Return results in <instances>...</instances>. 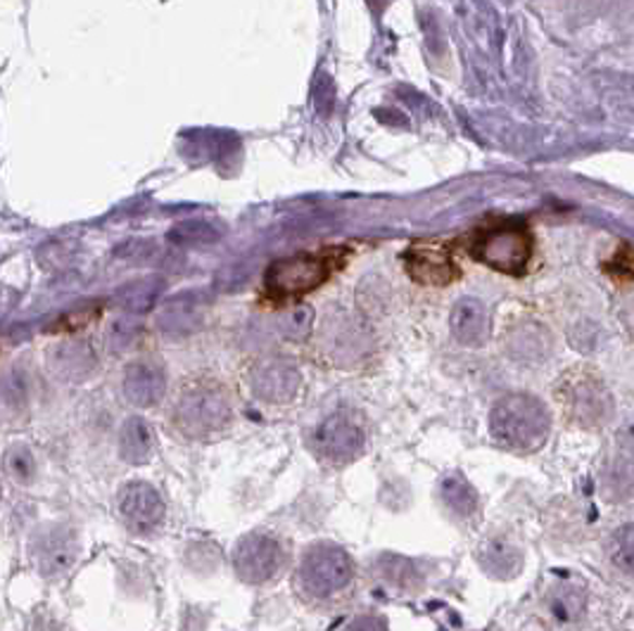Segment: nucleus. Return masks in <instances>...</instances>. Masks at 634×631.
<instances>
[{"mask_svg":"<svg viewBox=\"0 0 634 631\" xmlns=\"http://www.w3.org/2000/svg\"><path fill=\"white\" fill-rule=\"evenodd\" d=\"M0 501H3V487H0Z\"/></svg>","mask_w":634,"mask_h":631,"instance_id":"obj_30","label":"nucleus"},{"mask_svg":"<svg viewBox=\"0 0 634 631\" xmlns=\"http://www.w3.org/2000/svg\"><path fill=\"white\" fill-rule=\"evenodd\" d=\"M162 287H164V281H160V278H148V281L126 285L122 293L117 295V299H119V305L124 309H129L134 313H141V311H145V309H150L152 305H155L160 293H162Z\"/></svg>","mask_w":634,"mask_h":631,"instance_id":"obj_24","label":"nucleus"},{"mask_svg":"<svg viewBox=\"0 0 634 631\" xmlns=\"http://www.w3.org/2000/svg\"><path fill=\"white\" fill-rule=\"evenodd\" d=\"M233 423L231 392L214 377L186 381L169 409V427L188 441L219 439Z\"/></svg>","mask_w":634,"mask_h":631,"instance_id":"obj_2","label":"nucleus"},{"mask_svg":"<svg viewBox=\"0 0 634 631\" xmlns=\"http://www.w3.org/2000/svg\"><path fill=\"white\" fill-rule=\"evenodd\" d=\"M369 577L373 584L390 596H421L428 587L426 563L407 558L402 553H378L369 563Z\"/></svg>","mask_w":634,"mask_h":631,"instance_id":"obj_8","label":"nucleus"},{"mask_svg":"<svg viewBox=\"0 0 634 631\" xmlns=\"http://www.w3.org/2000/svg\"><path fill=\"white\" fill-rule=\"evenodd\" d=\"M50 369H53V373L60 375L62 381L84 383L98 369L96 351L86 339H69V343H62L53 349Z\"/></svg>","mask_w":634,"mask_h":631,"instance_id":"obj_18","label":"nucleus"},{"mask_svg":"<svg viewBox=\"0 0 634 631\" xmlns=\"http://www.w3.org/2000/svg\"><path fill=\"white\" fill-rule=\"evenodd\" d=\"M599 494L606 503H623L634 501V459L618 453V456L608 459L599 471Z\"/></svg>","mask_w":634,"mask_h":631,"instance_id":"obj_20","label":"nucleus"},{"mask_svg":"<svg viewBox=\"0 0 634 631\" xmlns=\"http://www.w3.org/2000/svg\"><path fill=\"white\" fill-rule=\"evenodd\" d=\"M328 278V263L321 257L297 255L274 261L264 275V285L278 297H295L319 287Z\"/></svg>","mask_w":634,"mask_h":631,"instance_id":"obj_10","label":"nucleus"},{"mask_svg":"<svg viewBox=\"0 0 634 631\" xmlns=\"http://www.w3.org/2000/svg\"><path fill=\"white\" fill-rule=\"evenodd\" d=\"M79 537H76L74 529L58 523L36 527L27 544L31 567L50 582L69 575L76 561H79Z\"/></svg>","mask_w":634,"mask_h":631,"instance_id":"obj_5","label":"nucleus"},{"mask_svg":"<svg viewBox=\"0 0 634 631\" xmlns=\"http://www.w3.org/2000/svg\"><path fill=\"white\" fill-rule=\"evenodd\" d=\"M3 468H5V475L15 485H31L34 479H36L34 453L27 447H24V445H15V447H10L5 451Z\"/></svg>","mask_w":634,"mask_h":631,"instance_id":"obj_26","label":"nucleus"},{"mask_svg":"<svg viewBox=\"0 0 634 631\" xmlns=\"http://www.w3.org/2000/svg\"><path fill=\"white\" fill-rule=\"evenodd\" d=\"M542 610L556 629L573 631L587 620V610H589L587 589L575 582H568V579L554 582L547 591H544Z\"/></svg>","mask_w":634,"mask_h":631,"instance_id":"obj_12","label":"nucleus"},{"mask_svg":"<svg viewBox=\"0 0 634 631\" xmlns=\"http://www.w3.org/2000/svg\"><path fill=\"white\" fill-rule=\"evenodd\" d=\"M478 567L490 579L497 582H511L525 567V553L518 541H513L509 535H490L480 541L476 549Z\"/></svg>","mask_w":634,"mask_h":631,"instance_id":"obj_13","label":"nucleus"},{"mask_svg":"<svg viewBox=\"0 0 634 631\" xmlns=\"http://www.w3.org/2000/svg\"><path fill=\"white\" fill-rule=\"evenodd\" d=\"M606 563L611 570L634 582V520L618 525L611 535L606 537L604 544Z\"/></svg>","mask_w":634,"mask_h":631,"instance_id":"obj_22","label":"nucleus"},{"mask_svg":"<svg viewBox=\"0 0 634 631\" xmlns=\"http://www.w3.org/2000/svg\"><path fill=\"white\" fill-rule=\"evenodd\" d=\"M618 447H620V453H625V456L634 459V425H627V427H623V430H620Z\"/></svg>","mask_w":634,"mask_h":631,"instance_id":"obj_29","label":"nucleus"},{"mask_svg":"<svg viewBox=\"0 0 634 631\" xmlns=\"http://www.w3.org/2000/svg\"><path fill=\"white\" fill-rule=\"evenodd\" d=\"M155 430L145 418L131 415L119 430V456L129 465H145L155 456Z\"/></svg>","mask_w":634,"mask_h":631,"instance_id":"obj_21","label":"nucleus"},{"mask_svg":"<svg viewBox=\"0 0 634 631\" xmlns=\"http://www.w3.org/2000/svg\"><path fill=\"white\" fill-rule=\"evenodd\" d=\"M407 269L414 281L423 285H447L456 278V269L445 247L440 245H416L407 255Z\"/></svg>","mask_w":634,"mask_h":631,"instance_id":"obj_16","label":"nucleus"},{"mask_svg":"<svg viewBox=\"0 0 634 631\" xmlns=\"http://www.w3.org/2000/svg\"><path fill=\"white\" fill-rule=\"evenodd\" d=\"M568 411L582 427H599L613 415V399L597 377H580L568 389Z\"/></svg>","mask_w":634,"mask_h":631,"instance_id":"obj_14","label":"nucleus"},{"mask_svg":"<svg viewBox=\"0 0 634 631\" xmlns=\"http://www.w3.org/2000/svg\"><path fill=\"white\" fill-rule=\"evenodd\" d=\"M200 305L198 295H181L160 313V327L167 335H186L200 323Z\"/></svg>","mask_w":634,"mask_h":631,"instance_id":"obj_23","label":"nucleus"},{"mask_svg":"<svg viewBox=\"0 0 634 631\" xmlns=\"http://www.w3.org/2000/svg\"><path fill=\"white\" fill-rule=\"evenodd\" d=\"M366 447L364 427L350 413H333L312 435L314 456L333 468L357 461Z\"/></svg>","mask_w":634,"mask_h":631,"instance_id":"obj_6","label":"nucleus"},{"mask_svg":"<svg viewBox=\"0 0 634 631\" xmlns=\"http://www.w3.org/2000/svg\"><path fill=\"white\" fill-rule=\"evenodd\" d=\"M231 567L243 584L269 587L288 572L290 549L278 535L257 529L238 539L231 553Z\"/></svg>","mask_w":634,"mask_h":631,"instance_id":"obj_4","label":"nucleus"},{"mask_svg":"<svg viewBox=\"0 0 634 631\" xmlns=\"http://www.w3.org/2000/svg\"><path fill=\"white\" fill-rule=\"evenodd\" d=\"M452 333L464 347H483L487 343V309L476 297H461L452 309Z\"/></svg>","mask_w":634,"mask_h":631,"instance_id":"obj_19","label":"nucleus"},{"mask_svg":"<svg viewBox=\"0 0 634 631\" xmlns=\"http://www.w3.org/2000/svg\"><path fill=\"white\" fill-rule=\"evenodd\" d=\"M300 371L286 359H262L248 373L252 395L266 403L293 401L300 389Z\"/></svg>","mask_w":634,"mask_h":631,"instance_id":"obj_11","label":"nucleus"},{"mask_svg":"<svg viewBox=\"0 0 634 631\" xmlns=\"http://www.w3.org/2000/svg\"><path fill=\"white\" fill-rule=\"evenodd\" d=\"M345 631H390V622L383 613L366 610V613L354 615L347 622Z\"/></svg>","mask_w":634,"mask_h":631,"instance_id":"obj_27","label":"nucleus"},{"mask_svg":"<svg viewBox=\"0 0 634 631\" xmlns=\"http://www.w3.org/2000/svg\"><path fill=\"white\" fill-rule=\"evenodd\" d=\"M438 499L456 523H473L480 513L478 491L461 473H449L440 479Z\"/></svg>","mask_w":634,"mask_h":631,"instance_id":"obj_17","label":"nucleus"},{"mask_svg":"<svg viewBox=\"0 0 634 631\" xmlns=\"http://www.w3.org/2000/svg\"><path fill=\"white\" fill-rule=\"evenodd\" d=\"M532 255V237L525 229H494L476 245V259L502 273H523Z\"/></svg>","mask_w":634,"mask_h":631,"instance_id":"obj_9","label":"nucleus"},{"mask_svg":"<svg viewBox=\"0 0 634 631\" xmlns=\"http://www.w3.org/2000/svg\"><path fill=\"white\" fill-rule=\"evenodd\" d=\"M359 570L347 549L314 541L302 551L293 572L295 598L312 613H338L357 596Z\"/></svg>","mask_w":634,"mask_h":631,"instance_id":"obj_1","label":"nucleus"},{"mask_svg":"<svg viewBox=\"0 0 634 631\" xmlns=\"http://www.w3.org/2000/svg\"><path fill=\"white\" fill-rule=\"evenodd\" d=\"M167 237H169V243L179 247H195V245L217 243L221 233L207 221H186V223L174 226Z\"/></svg>","mask_w":634,"mask_h":631,"instance_id":"obj_25","label":"nucleus"},{"mask_svg":"<svg viewBox=\"0 0 634 631\" xmlns=\"http://www.w3.org/2000/svg\"><path fill=\"white\" fill-rule=\"evenodd\" d=\"M167 377L152 361H134L124 373V397L138 409H150L164 399Z\"/></svg>","mask_w":634,"mask_h":631,"instance_id":"obj_15","label":"nucleus"},{"mask_svg":"<svg viewBox=\"0 0 634 631\" xmlns=\"http://www.w3.org/2000/svg\"><path fill=\"white\" fill-rule=\"evenodd\" d=\"M490 433L504 449L532 453L544 447L551 433V413L535 397L509 395L494 403Z\"/></svg>","mask_w":634,"mask_h":631,"instance_id":"obj_3","label":"nucleus"},{"mask_svg":"<svg viewBox=\"0 0 634 631\" xmlns=\"http://www.w3.org/2000/svg\"><path fill=\"white\" fill-rule=\"evenodd\" d=\"M117 515L122 525L136 537L155 535L167 515L160 491L143 479H131L117 494Z\"/></svg>","mask_w":634,"mask_h":631,"instance_id":"obj_7","label":"nucleus"},{"mask_svg":"<svg viewBox=\"0 0 634 631\" xmlns=\"http://www.w3.org/2000/svg\"><path fill=\"white\" fill-rule=\"evenodd\" d=\"M613 267H616V271H618V273H625V275L634 278V252L625 247V249L620 252V255L616 257Z\"/></svg>","mask_w":634,"mask_h":631,"instance_id":"obj_28","label":"nucleus"}]
</instances>
